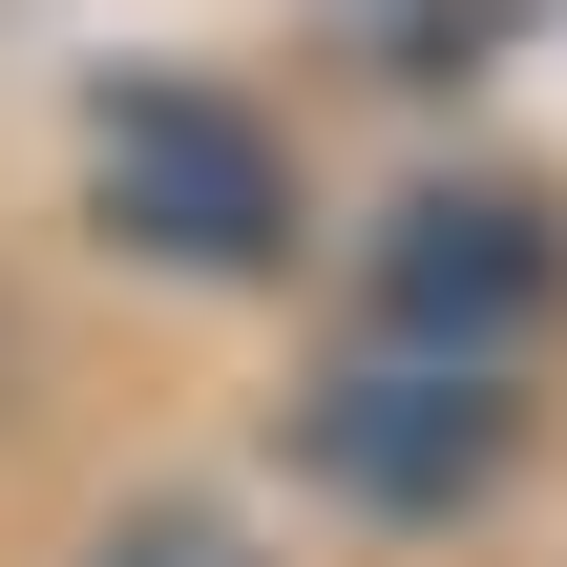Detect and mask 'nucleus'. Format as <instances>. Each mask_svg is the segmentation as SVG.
I'll return each mask as SVG.
<instances>
[{"label": "nucleus", "mask_w": 567, "mask_h": 567, "mask_svg": "<svg viewBox=\"0 0 567 567\" xmlns=\"http://www.w3.org/2000/svg\"><path fill=\"white\" fill-rule=\"evenodd\" d=\"M84 210H105L147 274H210V295L295 274V147H274L231 84H168V63L84 105Z\"/></svg>", "instance_id": "nucleus-1"}, {"label": "nucleus", "mask_w": 567, "mask_h": 567, "mask_svg": "<svg viewBox=\"0 0 567 567\" xmlns=\"http://www.w3.org/2000/svg\"><path fill=\"white\" fill-rule=\"evenodd\" d=\"M295 484L358 505V526H463V505L526 484V379H463V358H379L358 337L295 400Z\"/></svg>", "instance_id": "nucleus-2"}, {"label": "nucleus", "mask_w": 567, "mask_h": 567, "mask_svg": "<svg viewBox=\"0 0 567 567\" xmlns=\"http://www.w3.org/2000/svg\"><path fill=\"white\" fill-rule=\"evenodd\" d=\"M358 316H379V358H463V379H505V358L567 316V231L526 210V189H400L379 252H358Z\"/></svg>", "instance_id": "nucleus-3"}, {"label": "nucleus", "mask_w": 567, "mask_h": 567, "mask_svg": "<svg viewBox=\"0 0 567 567\" xmlns=\"http://www.w3.org/2000/svg\"><path fill=\"white\" fill-rule=\"evenodd\" d=\"M84 567H274V547H252L231 505H189V484H147V505H105V526H84Z\"/></svg>", "instance_id": "nucleus-4"}]
</instances>
